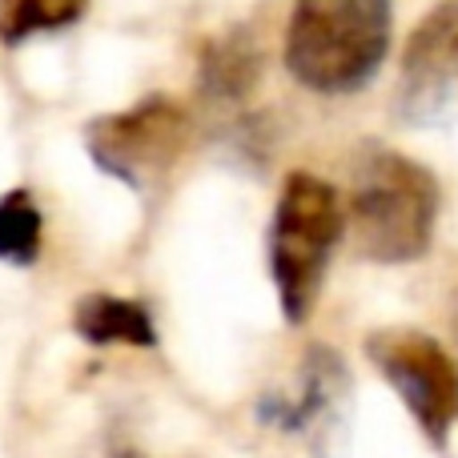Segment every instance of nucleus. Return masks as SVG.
Segmentation results:
<instances>
[{
    "instance_id": "nucleus-1",
    "label": "nucleus",
    "mask_w": 458,
    "mask_h": 458,
    "mask_svg": "<svg viewBox=\"0 0 458 458\" xmlns=\"http://www.w3.org/2000/svg\"><path fill=\"white\" fill-rule=\"evenodd\" d=\"M438 206L443 190L422 161L398 149H370L350 182L346 229L366 261L411 266L435 242Z\"/></svg>"
},
{
    "instance_id": "nucleus-2",
    "label": "nucleus",
    "mask_w": 458,
    "mask_h": 458,
    "mask_svg": "<svg viewBox=\"0 0 458 458\" xmlns=\"http://www.w3.org/2000/svg\"><path fill=\"white\" fill-rule=\"evenodd\" d=\"M390 53V0H293L285 69L301 89L346 97L370 85Z\"/></svg>"
},
{
    "instance_id": "nucleus-3",
    "label": "nucleus",
    "mask_w": 458,
    "mask_h": 458,
    "mask_svg": "<svg viewBox=\"0 0 458 458\" xmlns=\"http://www.w3.org/2000/svg\"><path fill=\"white\" fill-rule=\"evenodd\" d=\"M342 233H346V209L338 190L306 169L285 177L269 217V277L277 310L290 326H301L314 314Z\"/></svg>"
},
{
    "instance_id": "nucleus-4",
    "label": "nucleus",
    "mask_w": 458,
    "mask_h": 458,
    "mask_svg": "<svg viewBox=\"0 0 458 458\" xmlns=\"http://www.w3.org/2000/svg\"><path fill=\"white\" fill-rule=\"evenodd\" d=\"M193 121L182 101L165 93L141 97L121 113H101L85 125V153L105 177L149 190L182 161Z\"/></svg>"
},
{
    "instance_id": "nucleus-5",
    "label": "nucleus",
    "mask_w": 458,
    "mask_h": 458,
    "mask_svg": "<svg viewBox=\"0 0 458 458\" xmlns=\"http://www.w3.org/2000/svg\"><path fill=\"white\" fill-rule=\"evenodd\" d=\"M370 366L382 374L414 427L435 451H446L458 422V366L451 350L414 326H382L362 342Z\"/></svg>"
},
{
    "instance_id": "nucleus-6",
    "label": "nucleus",
    "mask_w": 458,
    "mask_h": 458,
    "mask_svg": "<svg viewBox=\"0 0 458 458\" xmlns=\"http://www.w3.org/2000/svg\"><path fill=\"white\" fill-rule=\"evenodd\" d=\"M394 105L411 125H438L458 109V0L435 4L406 37Z\"/></svg>"
},
{
    "instance_id": "nucleus-7",
    "label": "nucleus",
    "mask_w": 458,
    "mask_h": 458,
    "mask_svg": "<svg viewBox=\"0 0 458 458\" xmlns=\"http://www.w3.org/2000/svg\"><path fill=\"white\" fill-rule=\"evenodd\" d=\"M350 403V370L330 346H310L301 354L293 382L269 390L258 403V422L282 435L306 438L310 446H326L342 430V414Z\"/></svg>"
},
{
    "instance_id": "nucleus-8",
    "label": "nucleus",
    "mask_w": 458,
    "mask_h": 458,
    "mask_svg": "<svg viewBox=\"0 0 458 458\" xmlns=\"http://www.w3.org/2000/svg\"><path fill=\"white\" fill-rule=\"evenodd\" d=\"M72 330L89 346H133L157 350V326L153 314L133 298H121L109 290L81 293L72 306Z\"/></svg>"
},
{
    "instance_id": "nucleus-9",
    "label": "nucleus",
    "mask_w": 458,
    "mask_h": 458,
    "mask_svg": "<svg viewBox=\"0 0 458 458\" xmlns=\"http://www.w3.org/2000/svg\"><path fill=\"white\" fill-rule=\"evenodd\" d=\"M201 85L209 97L222 101H242L258 85V48L245 32H225L214 37L201 53Z\"/></svg>"
},
{
    "instance_id": "nucleus-10",
    "label": "nucleus",
    "mask_w": 458,
    "mask_h": 458,
    "mask_svg": "<svg viewBox=\"0 0 458 458\" xmlns=\"http://www.w3.org/2000/svg\"><path fill=\"white\" fill-rule=\"evenodd\" d=\"M89 13V0H0V45L21 48L40 32L72 29Z\"/></svg>"
},
{
    "instance_id": "nucleus-11",
    "label": "nucleus",
    "mask_w": 458,
    "mask_h": 458,
    "mask_svg": "<svg viewBox=\"0 0 458 458\" xmlns=\"http://www.w3.org/2000/svg\"><path fill=\"white\" fill-rule=\"evenodd\" d=\"M45 245V217L29 190L0 193V261L16 269L37 266Z\"/></svg>"
},
{
    "instance_id": "nucleus-12",
    "label": "nucleus",
    "mask_w": 458,
    "mask_h": 458,
    "mask_svg": "<svg viewBox=\"0 0 458 458\" xmlns=\"http://www.w3.org/2000/svg\"><path fill=\"white\" fill-rule=\"evenodd\" d=\"M89 458H141L133 451V446H121V443H113V446H105V451H97V454H89Z\"/></svg>"
}]
</instances>
